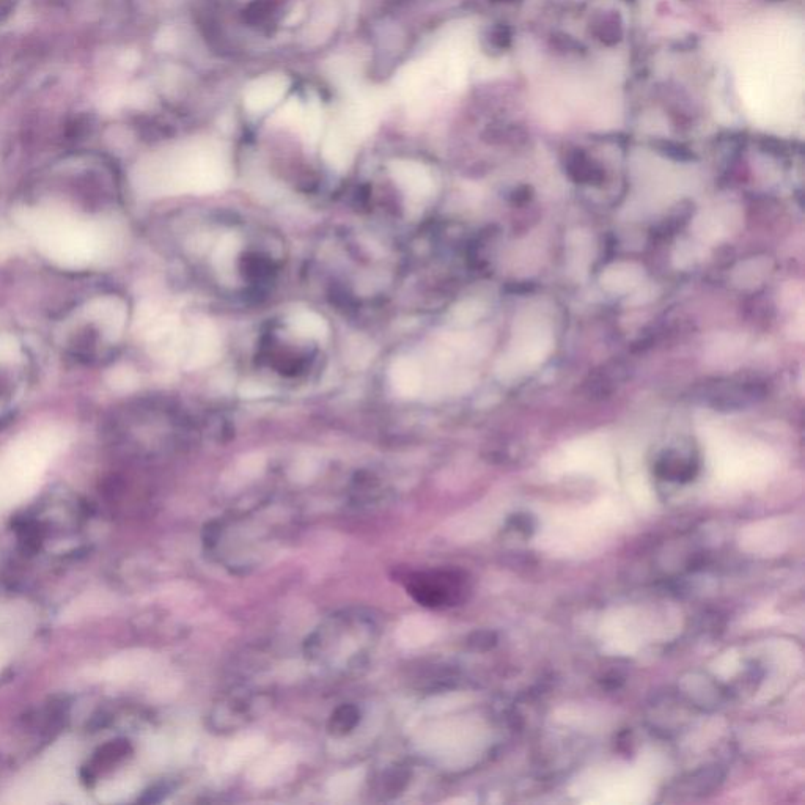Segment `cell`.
<instances>
[{
    "label": "cell",
    "instance_id": "3",
    "mask_svg": "<svg viewBox=\"0 0 805 805\" xmlns=\"http://www.w3.org/2000/svg\"><path fill=\"white\" fill-rule=\"evenodd\" d=\"M408 593L420 606H455L466 593V578L460 571H427L411 574L408 578Z\"/></svg>",
    "mask_w": 805,
    "mask_h": 805
},
{
    "label": "cell",
    "instance_id": "11",
    "mask_svg": "<svg viewBox=\"0 0 805 805\" xmlns=\"http://www.w3.org/2000/svg\"><path fill=\"white\" fill-rule=\"evenodd\" d=\"M239 241L235 235H225L221 243L217 244L214 252V265L219 271H227L232 268L233 260L238 255Z\"/></svg>",
    "mask_w": 805,
    "mask_h": 805
},
{
    "label": "cell",
    "instance_id": "1",
    "mask_svg": "<svg viewBox=\"0 0 805 805\" xmlns=\"http://www.w3.org/2000/svg\"><path fill=\"white\" fill-rule=\"evenodd\" d=\"M18 224L49 260L65 268L92 265L111 254L117 243L112 222L93 221L62 206L26 208L19 214Z\"/></svg>",
    "mask_w": 805,
    "mask_h": 805
},
{
    "label": "cell",
    "instance_id": "14",
    "mask_svg": "<svg viewBox=\"0 0 805 805\" xmlns=\"http://www.w3.org/2000/svg\"><path fill=\"white\" fill-rule=\"evenodd\" d=\"M8 247H10V243H8L7 239L0 238V257H4L7 254Z\"/></svg>",
    "mask_w": 805,
    "mask_h": 805
},
{
    "label": "cell",
    "instance_id": "12",
    "mask_svg": "<svg viewBox=\"0 0 805 805\" xmlns=\"http://www.w3.org/2000/svg\"><path fill=\"white\" fill-rule=\"evenodd\" d=\"M19 356V345L10 335H0V361H12Z\"/></svg>",
    "mask_w": 805,
    "mask_h": 805
},
{
    "label": "cell",
    "instance_id": "13",
    "mask_svg": "<svg viewBox=\"0 0 805 805\" xmlns=\"http://www.w3.org/2000/svg\"><path fill=\"white\" fill-rule=\"evenodd\" d=\"M269 392H271V389H268L266 384L257 383V381H247V383H244L241 389H239V395L243 398L266 397Z\"/></svg>",
    "mask_w": 805,
    "mask_h": 805
},
{
    "label": "cell",
    "instance_id": "7",
    "mask_svg": "<svg viewBox=\"0 0 805 805\" xmlns=\"http://www.w3.org/2000/svg\"><path fill=\"white\" fill-rule=\"evenodd\" d=\"M89 315L98 321L101 329L111 337H117L125 326V306L122 301L115 298L96 299L89 306Z\"/></svg>",
    "mask_w": 805,
    "mask_h": 805
},
{
    "label": "cell",
    "instance_id": "4",
    "mask_svg": "<svg viewBox=\"0 0 805 805\" xmlns=\"http://www.w3.org/2000/svg\"><path fill=\"white\" fill-rule=\"evenodd\" d=\"M37 617L24 601L0 600V669L7 666L34 634Z\"/></svg>",
    "mask_w": 805,
    "mask_h": 805
},
{
    "label": "cell",
    "instance_id": "10",
    "mask_svg": "<svg viewBox=\"0 0 805 805\" xmlns=\"http://www.w3.org/2000/svg\"><path fill=\"white\" fill-rule=\"evenodd\" d=\"M361 721V711L357 710L354 705H342L332 713L329 719V732L335 736L348 735L353 732Z\"/></svg>",
    "mask_w": 805,
    "mask_h": 805
},
{
    "label": "cell",
    "instance_id": "2",
    "mask_svg": "<svg viewBox=\"0 0 805 805\" xmlns=\"http://www.w3.org/2000/svg\"><path fill=\"white\" fill-rule=\"evenodd\" d=\"M65 444V431L46 425L21 434L0 453V513L35 493Z\"/></svg>",
    "mask_w": 805,
    "mask_h": 805
},
{
    "label": "cell",
    "instance_id": "6",
    "mask_svg": "<svg viewBox=\"0 0 805 805\" xmlns=\"http://www.w3.org/2000/svg\"><path fill=\"white\" fill-rule=\"evenodd\" d=\"M390 383L401 397L412 398L422 389V372L419 364L409 357H400L390 367Z\"/></svg>",
    "mask_w": 805,
    "mask_h": 805
},
{
    "label": "cell",
    "instance_id": "9",
    "mask_svg": "<svg viewBox=\"0 0 805 805\" xmlns=\"http://www.w3.org/2000/svg\"><path fill=\"white\" fill-rule=\"evenodd\" d=\"M290 326L296 334L306 339L324 340L328 335V324L317 313L302 310L290 318Z\"/></svg>",
    "mask_w": 805,
    "mask_h": 805
},
{
    "label": "cell",
    "instance_id": "8",
    "mask_svg": "<svg viewBox=\"0 0 805 805\" xmlns=\"http://www.w3.org/2000/svg\"><path fill=\"white\" fill-rule=\"evenodd\" d=\"M221 351V342L217 337L216 329L211 324H202L194 335L191 356H189V367L199 368L210 365L216 361Z\"/></svg>",
    "mask_w": 805,
    "mask_h": 805
},
{
    "label": "cell",
    "instance_id": "5",
    "mask_svg": "<svg viewBox=\"0 0 805 805\" xmlns=\"http://www.w3.org/2000/svg\"><path fill=\"white\" fill-rule=\"evenodd\" d=\"M392 175L398 186L411 197L420 199V197L430 194L433 189L430 173L416 162H395L392 166Z\"/></svg>",
    "mask_w": 805,
    "mask_h": 805
}]
</instances>
